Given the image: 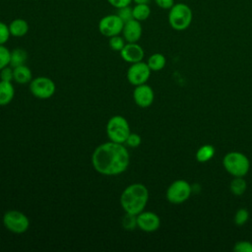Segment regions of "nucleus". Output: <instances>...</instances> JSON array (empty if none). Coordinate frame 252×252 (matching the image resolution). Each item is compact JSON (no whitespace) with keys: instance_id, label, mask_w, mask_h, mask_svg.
Masks as SVG:
<instances>
[{"instance_id":"2eb2a0df","label":"nucleus","mask_w":252,"mask_h":252,"mask_svg":"<svg viewBox=\"0 0 252 252\" xmlns=\"http://www.w3.org/2000/svg\"><path fill=\"white\" fill-rule=\"evenodd\" d=\"M15 95V89L12 82L0 80V106L9 104Z\"/></svg>"},{"instance_id":"9b49d317","label":"nucleus","mask_w":252,"mask_h":252,"mask_svg":"<svg viewBox=\"0 0 252 252\" xmlns=\"http://www.w3.org/2000/svg\"><path fill=\"white\" fill-rule=\"evenodd\" d=\"M160 226L159 217L150 211H143L137 215V227L145 232H154Z\"/></svg>"},{"instance_id":"473e14b6","label":"nucleus","mask_w":252,"mask_h":252,"mask_svg":"<svg viewBox=\"0 0 252 252\" xmlns=\"http://www.w3.org/2000/svg\"><path fill=\"white\" fill-rule=\"evenodd\" d=\"M155 2L161 9H170L174 5V0H155Z\"/></svg>"},{"instance_id":"0eeeda50","label":"nucleus","mask_w":252,"mask_h":252,"mask_svg":"<svg viewBox=\"0 0 252 252\" xmlns=\"http://www.w3.org/2000/svg\"><path fill=\"white\" fill-rule=\"evenodd\" d=\"M191 193V185L184 179H177L167 187L165 197L171 204H181L189 199Z\"/></svg>"},{"instance_id":"a878e982","label":"nucleus","mask_w":252,"mask_h":252,"mask_svg":"<svg viewBox=\"0 0 252 252\" xmlns=\"http://www.w3.org/2000/svg\"><path fill=\"white\" fill-rule=\"evenodd\" d=\"M249 219V213L246 209L242 208V209H239L236 213H235V216H234V223L238 226H241L243 224H245L247 222Z\"/></svg>"},{"instance_id":"412c9836","label":"nucleus","mask_w":252,"mask_h":252,"mask_svg":"<svg viewBox=\"0 0 252 252\" xmlns=\"http://www.w3.org/2000/svg\"><path fill=\"white\" fill-rule=\"evenodd\" d=\"M133 19L142 22L146 21L151 15V8L148 4H136L133 8Z\"/></svg>"},{"instance_id":"bb28decb","label":"nucleus","mask_w":252,"mask_h":252,"mask_svg":"<svg viewBox=\"0 0 252 252\" xmlns=\"http://www.w3.org/2000/svg\"><path fill=\"white\" fill-rule=\"evenodd\" d=\"M117 16L124 22H128L130 20L133 19V9L130 7V5L128 6H124L122 8L117 9Z\"/></svg>"},{"instance_id":"39448f33","label":"nucleus","mask_w":252,"mask_h":252,"mask_svg":"<svg viewBox=\"0 0 252 252\" xmlns=\"http://www.w3.org/2000/svg\"><path fill=\"white\" fill-rule=\"evenodd\" d=\"M193 14L190 7L184 3L174 4L168 13V23L175 31L186 30L192 22Z\"/></svg>"},{"instance_id":"1a4fd4ad","label":"nucleus","mask_w":252,"mask_h":252,"mask_svg":"<svg viewBox=\"0 0 252 252\" xmlns=\"http://www.w3.org/2000/svg\"><path fill=\"white\" fill-rule=\"evenodd\" d=\"M151 72L152 70L148 64L146 62L140 61L130 65L126 73V78L131 85L136 87L142 84H146L151 76Z\"/></svg>"},{"instance_id":"423d86ee","label":"nucleus","mask_w":252,"mask_h":252,"mask_svg":"<svg viewBox=\"0 0 252 252\" xmlns=\"http://www.w3.org/2000/svg\"><path fill=\"white\" fill-rule=\"evenodd\" d=\"M2 221L7 230L17 234L26 232L30 227L29 218L17 210L7 211L3 216Z\"/></svg>"},{"instance_id":"b1692460","label":"nucleus","mask_w":252,"mask_h":252,"mask_svg":"<svg viewBox=\"0 0 252 252\" xmlns=\"http://www.w3.org/2000/svg\"><path fill=\"white\" fill-rule=\"evenodd\" d=\"M122 226L126 230H134L137 227V216L125 213L122 219Z\"/></svg>"},{"instance_id":"f3484780","label":"nucleus","mask_w":252,"mask_h":252,"mask_svg":"<svg viewBox=\"0 0 252 252\" xmlns=\"http://www.w3.org/2000/svg\"><path fill=\"white\" fill-rule=\"evenodd\" d=\"M32 80V73L26 65H21L14 68V81L18 84H28Z\"/></svg>"},{"instance_id":"c85d7f7f","label":"nucleus","mask_w":252,"mask_h":252,"mask_svg":"<svg viewBox=\"0 0 252 252\" xmlns=\"http://www.w3.org/2000/svg\"><path fill=\"white\" fill-rule=\"evenodd\" d=\"M0 80L7 82L14 81V68L8 65L0 70Z\"/></svg>"},{"instance_id":"f257e3e1","label":"nucleus","mask_w":252,"mask_h":252,"mask_svg":"<svg viewBox=\"0 0 252 252\" xmlns=\"http://www.w3.org/2000/svg\"><path fill=\"white\" fill-rule=\"evenodd\" d=\"M130 155L124 144L106 142L97 146L92 155V164L101 175L115 176L126 171Z\"/></svg>"},{"instance_id":"c756f323","label":"nucleus","mask_w":252,"mask_h":252,"mask_svg":"<svg viewBox=\"0 0 252 252\" xmlns=\"http://www.w3.org/2000/svg\"><path fill=\"white\" fill-rule=\"evenodd\" d=\"M233 250L235 252H252V242L242 240L234 244Z\"/></svg>"},{"instance_id":"72a5a7b5","label":"nucleus","mask_w":252,"mask_h":252,"mask_svg":"<svg viewBox=\"0 0 252 252\" xmlns=\"http://www.w3.org/2000/svg\"><path fill=\"white\" fill-rule=\"evenodd\" d=\"M134 1L136 4H148L151 0H132Z\"/></svg>"},{"instance_id":"9d476101","label":"nucleus","mask_w":252,"mask_h":252,"mask_svg":"<svg viewBox=\"0 0 252 252\" xmlns=\"http://www.w3.org/2000/svg\"><path fill=\"white\" fill-rule=\"evenodd\" d=\"M124 22L117 16V14H110L102 17L98 22L99 32L106 36L111 37L113 35L120 34L122 32Z\"/></svg>"},{"instance_id":"f8f14e48","label":"nucleus","mask_w":252,"mask_h":252,"mask_svg":"<svg viewBox=\"0 0 252 252\" xmlns=\"http://www.w3.org/2000/svg\"><path fill=\"white\" fill-rule=\"evenodd\" d=\"M154 91L149 85L142 84L135 87L133 91V99L138 106L143 108L149 107L154 102Z\"/></svg>"},{"instance_id":"5701e85b","label":"nucleus","mask_w":252,"mask_h":252,"mask_svg":"<svg viewBox=\"0 0 252 252\" xmlns=\"http://www.w3.org/2000/svg\"><path fill=\"white\" fill-rule=\"evenodd\" d=\"M125 44H126L125 43V39L120 34L113 35V36L109 37L108 45H109L110 49L113 50V51H119L120 52V50L124 47Z\"/></svg>"},{"instance_id":"6e6552de","label":"nucleus","mask_w":252,"mask_h":252,"mask_svg":"<svg viewBox=\"0 0 252 252\" xmlns=\"http://www.w3.org/2000/svg\"><path fill=\"white\" fill-rule=\"evenodd\" d=\"M55 91V83L48 77H36L30 82V92L36 98L47 99L54 94Z\"/></svg>"},{"instance_id":"cd10ccee","label":"nucleus","mask_w":252,"mask_h":252,"mask_svg":"<svg viewBox=\"0 0 252 252\" xmlns=\"http://www.w3.org/2000/svg\"><path fill=\"white\" fill-rule=\"evenodd\" d=\"M141 142H142V139L140 137V135H138L137 133H130L129 136L127 137L126 141H125V145L130 147V148H137L141 145Z\"/></svg>"},{"instance_id":"4468645a","label":"nucleus","mask_w":252,"mask_h":252,"mask_svg":"<svg viewBox=\"0 0 252 252\" xmlns=\"http://www.w3.org/2000/svg\"><path fill=\"white\" fill-rule=\"evenodd\" d=\"M142 32L143 30H142L141 22L135 19H132L124 23L121 33L126 42H138V40L142 36Z\"/></svg>"},{"instance_id":"7ed1b4c3","label":"nucleus","mask_w":252,"mask_h":252,"mask_svg":"<svg viewBox=\"0 0 252 252\" xmlns=\"http://www.w3.org/2000/svg\"><path fill=\"white\" fill-rule=\"evenodd\" d=\"M224 169L233 177H243L250 169L248 158L239 152H229L222 159Z\"/></svg>"},{"instance_id":"dca6fc26","label":"nucleus","mask_w":252,"mask_h":252,"mask_svg":"<svg viewBox=\"0 0 252 252\" xmlns=\"http://www.w3.org/2000/svg\"><path fill=\"white\" fill-rule=\"evenodd\" d=\"M8 26L11 35L15 37H22L29 32V24L24 19H15Z\"/></svg>"},{"instance_id":"20e7f679","label":"nucleus","mask_w":252,"mask_h":252,"mask_svg":"<svg viewBox=\"0 0 252 252\" xmlns=\"http://www.w3.org/2000/svg\"><path fill=\"white\" fill-rule=\"evenodd\" d=\"M105 130L109 141L120 144H124L131 133L129 122L122 115L111 116L106 123Z\"/></svg>"},{"instance_id":"ddd939ff","label":"nucleus","mask_w":252,"mask_h":252,"mask_svg":"<svg viewBox=\"0 0 252 252\" xmlns=\"http://www.w3.org/2000/svg\"><path fill=\"white\" fill-rule=\"evenodd\" d=\"M145 55L143 47L137 42H127L120 50L121 58L128 63H136L143 60Z\"/></svg>"},{"instance_id":"393cba45","label":"nucleus","mask_w":252,"mask_h":252,"mask_svg":"<svg viewBox=\"0 0 252 252\" xmlns=\"http://www.w3.org/2000/svg\"><path fill=\"white\" fill-rule=\"evenodd\" d=\"M10 53L11 50H9L4 44H0V70L10 65Z\"/></svg>"},{"instance_id":"7c9ffc66","label":"nucleus","mask_w":252,"mask_h":252,"mask_svg":"<svg viewBox=\"0 0 252 252\" xmlns=\"http://www.w3.org/2000/svg\"><path fill=\"white\" fill-rule=\"evenodd\" d=\"M11 36L9 26L0 21V44H5Z\"/></svg>"},{"instance_id":"f03ea898","label":"nucleus","mask_w":252,"mask_h":252,"mask_svg":"<svg viewBox=\"0 0 252 252\" xmlns=\"http://www.w3.org/2000/svg\"><path fill=\"white\" fill-rule=\"evenodd\" d=\"M149 201V190L142 183L128 185L120 196V206L127 214L137 216L143 212Z\"/></svg>"},{"instance_id":"6ab92c4d","label":"nucleus","mask_w":252,"mask_h":252,"mask_svg":"<svg viewBox=\"0 0 252 252\" xmlns=\"http://www.w3.org/2000/svg\"><path fill=\"white\" fill-rule=\"evenodd\" d=\"M166 59L161 53H154L152 54L147 61L148 66L152 71H160L165 66Z\"/></svg>"},{"instance_id":"aec40b11","label":"nucleus","mask_w":252,"mask_h":252,"mask_svg":"<svg viewBox=\"0 0 252 252\" xmlns=\"http://www.w3.org/2000/svg\"><path fill=\"white\" fill-rule=\"evenodd\" d=\"M215 156V148L212 145L200 147L196 153V159L199 162H207Z\"/></svg>"},{"instance_id":"2f4dec72","label":"nucleus","mask_w":252,"mask_h":252,"mask_svg":"<svg viewBox=\"0 0 252 252\" xmlns=\"http://www.w3.org/2000/svg\"><path fill=\"white\" fill-rule=\"evenodd\" d=\"M112 7L119 9L122 8L124 6H128L130 5V3L132 2V0H106Z\"/></svg>"},{"instance_id":"4be33fe9","label":"nucleus","mask_w":252,"mask_h":252,"mask_svg":"<svg viewBox=\"0 0 252 252\" xmlns=\"http://www.w3.org/2000/svg\"><path fill=\"white\" fill-rule=\"evenodd\" d=\"M246 188L247 184L243 177H234L229 184V189L235 196H241L246 191Z\"/></svg>"},{"instance_id":"a211bd4d","label":"nucleus","mask_w":252,"mask_h":252,"mask_svg":"<svg viewBox=\"0 0 252 252\" xmlns=\"http://www.w3.org/2000/svg\"><path fill=\"white\" fill-rule=\"evenodd\" d=\"M28 59V52L20 47L14 48L10 53V66L15 68L24 65Z\"/></svg>"}]
</instances>
